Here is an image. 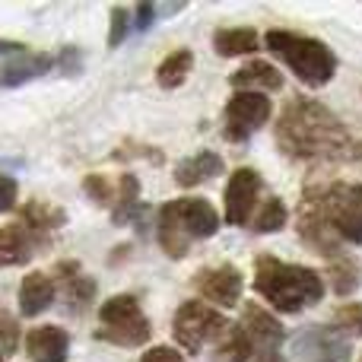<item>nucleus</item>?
<instances>
[{
	"label": "nucleus",
	"instance_id": "1",
	"mask_svg": "<svg viewBox=\"0 0 362 362\" xmlns=\"http://www.w3.org/2000/svg\"><path fill=\"white\" fill-rule=\"evenodd\" d=\"M276 144L286 156L305 163H340L359 156V144L346 124L315 99H293L283 108Z\"/></svg>",
	"mask_w": 362,
	"mask_h": 362
},
{
	"label": "nucleus",
	"instance_id": "2",
	"mask_svg": "<svg viewBox=\"0 0 362 362\" xmlns=\"http://www.w3.org/2000/svg\"><path fill=\"white\" fill-rule=\"evenodd\" d=\"M255 293L270 308L283 315H299L302 308L321 302L325 280L318 270L302 264H283L270 255H261L255 261Z\"/></svg>",
	"mask_w": 362,
	"mask_h": 362
},
{
	"label": "nucleus",
	"instance_id": "3",
	"mask_svg": "<svg viewBox=\"0 0 362 362\" xmlns=\"http://www.w3.org/2000/svg\"><path fill=\"white\" fill-rule=\"evenodd\" d=\"M219 229V213L204 197H178L159 210V242L169 257H185L191 242L210 238Z\"/></svg>",
	"mask_w": 362,
	"mask_h": 362
},
{
	"label": "nucleus",
	"instance_id": "4",
	"mask_svg": "<svg viewBox=\"0 0 362 362\" xmlns=\"http://www.w3.org/2000/svg\"><path fill=\"white\" fill-rule=\"evenodd\" d=\"M264 42L305 86H315V89L327 86L334 80V74H337V57L318 38H308L286 29H270Z\"/></svg>",
	"mask_w": 362,
	"mask_h": 362
},
{
	"label": "nucleus",
	"instance_id": "5",
	"mask_svg": "<svg viewBox=\"0 0 362 362\" xmlns=\"http://www.w3.org/2000/svg\"><path fill=\"white\" fill-rule=\"evenodd\" d=\"M312 204H315V210L321 213V219L334 229V235H337L340 242L362 245V185L337 181V185L325 187Z\"/></svg>",
	"mask_w": 362,
	"mask_h": 362
},
{
	"label": "nucleus",
	"instance_id": "6",
	"mask_svg": "<svg viewBox=\"0 0 362 362\" xmlns=\"http://www.w3.org/2000/svg\"><path fill=\"white\" fill-rule=\"evenodd\" d=\"M99 321H102V337L118 346H144L153 334L150 318L144 315V308H140V302L134 296H112L99 308Z\"/></svg>",
	"mask_w": 362,
	"mask_h": 362
},
{
	"label": "nucleus",
	"instance_id": "7",
	"mask_svg": "<svg viewBox=\"0 0 362 362\" xmlns=\"http://www.w3.org/2000/svg\"><path fill=\"white\" fill-rule=\"evenodd\" d=\"M226 327H229V321L204 302H185L175 312V321H172L175 340L187 353H200L206 344H216L226 334Z\"/></svg>",
	"mask_w": 362,
	"mask_h": 362
},
{
	"label": "nucleus",
	"instance_id": "8",
	"mask_svg": "<svg viewBox=\"0 0 362 362\" xmlns=\"http://www.w3.org/2000/svg\"><path fill=\"white\" fill-rule=\"evenodd\" d=\"M270 121V99L264 93H242L238 89L235 95L226 105V137L229 140H248L255 131H261Z\"/></svg>",
	"mask_w": 362,
	"mask_h": 362
},
{
	"label": "nucleus",
	"instance_id": "9",
	"mask_svg": "<svg viewBox=\"0 0 362 362\" xmlns=\"http://www.w3.org/2000/svg\"><path fill=\"white\" fill-rule=\"evenodd\" d=\"M296 362H350V340L337 327H305L293 337Z\"/></svg>",
	"mask_w": 362,
	"mask_h": 362
},
{
	"label": "nucleus",
	"instance_id": "10",
	"mask_svg": "<svg viewBox=\"0 0 362 362\" xmlns=\"http://www.w3.org/2000/svg\"><path fill=\"white\" fill-rule=\"evenodd\" d=\"M197 293L206 302L219 308H235L242 302V274L232 264H219V267H204L194 280Z\"/></svg>",
	"mask_w": 362,
	"mask_h": 362
},
{
	"label": "nucleus",
	"instance_id": "11",
	"mask_svg": "<svg viewBox=\"0 0 362 362\" xmlns=\"http://www.w3.org/2000/svg\"><path fill=\"white\" fill-rule=\"evenodd\" d=\"M261 194V175L255 169H238L232 172L229 185H226V223L229 226H245L257 204Z\"/></svg>",
	"mask_w": 362,
	"mask_h": 362
},
{
	"label": "nucleus",
	"instance_id": "12",
	"mask_svg": "<svg viewBox=\"0 0 362 362\" xmlns=\"http://www.w3.org/2000/svg\"><path fill=\"white\" fill-rule=\"evenodd\" d=\"M238 325H242V331L251 337L255 353L257 350H280L283 337H286V331H283L280 321H276L267 308L257 305V302H245L242 321H238Z\"/></svg>",
	"mask_w": 362,
	"mask_h": 362
},
{
	"label": "nucleus",
	"instance_id": "13",
	"mask_svg": "<svg viewBox=\"0 0 362 362\" xmlns=\"http://www.w3.org/2000/svg\"><path fill=\"white\" fill-rule=\"evenodd\" d=\"M70 350V334L57 325L32 327L25 337V353L32 362H67Z\"/></svg>",
	"mask_w": 362,
	"mask_h": 362
},
{
	"label": "nucleus",
	"instance_id": "14",
	"mask_svg": "<svg viewBox=\"0 0 362 362\" xmlns=\"http://www.w3.org/2000/svg\"><path fill=\"white\" fill-rule=\"evenodd\" d=\"M54 280L48 274H29L19 286V312L25 318H38L42 312H48L54 302Z\"/></svg>",
	"mask_w": 362,
	"mask_h": 362
},
{
	"label": "nucleus",
	"instance_id": "15",
	"mask_svg": "<svg viewBox=\"0 0 362 362\" xmlns=\"http://www.w3.org/2000/svg\"><path fill=\"white\" fill-rule=\"evenodd\" d=\"M35 255V238L25 226H0V267L29 264Z\"/></svg>",
	"mask_w": 362,
	"mask_h": 362
},
{
	"label": "nucleus",
	"instance_id": "16",
	"mask_svg": "<svg viewBox=\"0 0 362 362\" xmlns=\"http://www.w3.org/2000/svg\"><path fill=\"white\" fill-rule=\"evenodd\" d=\"M219 172H223V156L213 150H200L175 165V181L181 187H197L204 181H210L213 175H219Z\"/></svg>",
	"mask_w": 362,
	"mask_h": 362
},
{
	"label": "nucleus",
	"instance_id": "17",
	"mask_svg": "<svg viewBox=\"0 0 362 362\" xmlns=\"http://www.w3.org/2000/svg\"><path fill=\"white\" fill-rule=\"evenodd\" d=\"M232 86L242 89V93H251V86H255V93H276V89H283V74L276 67H270L267 61H251L248 67H242L238 74H232Z\"/></svg>",
	"mask_w": 362,
	"mask_h": 362
},
{
	"label": "nucleus",
	"instance_id": "18",
	"mask_svg": "<svg viewBox=\"0 0 362 362\" xmlns=\"http://www.w3.org/2000/svg\"><path fill=\"white\" fill-rule=\"evenodd\" d=\"M251 356H255V344L242 331V325H229L213 346V362H248Z\"/></svg>",
	"mask_w": 362,
	"mask_h": 362
},
{
	"label": "nucleus",
	"instance_id": "19",
	"mask_svg": "<svg viewBox=\"0 0 362 362\" xmlns=\"http://www.w3.org/2000/svg\"><path fill=\"white\" fill-rule=\"evenodd\" d=\"M257 45H261L257 32L255 29H242V25H235V29H219L216 35H213V48H216L223 57L255 54Z\"/></svg>",
	"mask_w": 362,
	"mask_h": 362
},
{
	"label": "nucleus",
	"instance_id": "20",
	"mask_svg": "<svg viewBox=\"0 0 362 362\" xmlns=\"http://www.w3.org/2000/svg\"><path fill=\"white\" fill-rule=\"evenodd\" d=\"M54 67V57L51 54H23V61L4 67V76H0V86H23V83L35 80V76L48 74Z\"/></svg>",
	"mask_w": 362,
	"mask_h": 362
},
{
	"label": "nucleus",
	"instance_id": "21",
	"mask_svg": "<svg viewBox=\"0 0 362 362\" xmlns=\"http://www.w3.org/2000/svg\"><path fill=\"white\" fill-rule=\"evenodd\" d=\"M327 276H331V286H334L337 296H353L362 283V267H359L356 257L337 255V257H331V270H327Z\"/></svg>",
	"mask_w": 362,
	"mask_h": 362
},
{
	"label": "nucleus",
	"instance_id": "22",
	"mask_svg": "<svg viewBox=\"0 0 362 362\" xmlns=\"http://www.w3.org/2000/svg\"><path fill=\"white\" fill-rule=\"evenodd\" d=\"M191 67H194V54H191V51H187V48L172 51V54L165 57V61L159 64V70H156L159 86H163V89H178L181 83L187 80Z\"/></svg>",
	"mask_w": 362,
	"mask_h": 362
},
{
	"label": "nucleus",
	"instance_id": "23",
	"mask_svg": "<svg viewBox=\"0 0 362 362\" xmlns=\"http://www.w3.org/2000/svg\"><path fill=\"white\" fill-rule=\"evenodd\" d=\"M137 210H140V181L134 175H121L118 194H115L112 219H115V223H127V219L137 216Z\"/></svg>",
	"mask_w": 362,
	"mask_h": 362
},
{
	"label": "nucleus",
	"instance_id": "24",
	"mask_svg": "<svg viewBox=\"0 0 362 362\" xmlns=\"http://www.w3.org/2000/svg\"><path fill=\"white\" fill-rule=\"evenodd\" d=\"M57 270L64 274V283H67V296H70V302H74V308L86 305V302L95 296V283L89 280V276H83L76 264H61Z\"/></svg>",
	"mask_w": 362,
	"mask_h": 362
},
{
	"label": "nucleus",
	"instance_id": "25",
	"mask_svg": "<svg viewBox=\"0 0 362 362\" xmlns=\"http://www.w3.org/2000/svg\"><path fill=\"white\" fill-rule=\"evenodd\" d=\"M23 219H25V226H32V229H54V226L64 223V210L45 204V200H32V204L23 210Z\"/></svg>",
	"mask_w": 362,
	"mask_h": 362
},
{
	"label": "nucleus",
	"instance_id": "26",
	"mask_svg": "<svg viewBox=\"0 0 362 362\" xmlns=\"http://www.w3.org/2000/svg\"><path fill=\"white\" fill-rule=\"evenodd\" d=\"M289 223V210H286V204H283L280 197H270L267 204H264V210L257 213V219H255V232H280L283 226Z\"/></svg>",
	"mask_w": 362,
	"mask_h": 362
},
{
	"label": "nucleus",
	"instance_id": "27",
	"mask_svg": "<svg viewBox=\"0 0 362 362\" xmlns=\"http://www.w3.org/2000/svg\"><path fill=\"white\" fill-rule=\"evenodd\" d=\"M334 321H337V331H350L353 337H362V305L359 302L340 305L337 315H334Z\"/></svg>",
	"mask_w": 362,
	"mask_h": 362
},
{
	"label": "nucleus",
	"instance_id": "28",
	"mask_svg": "<svg viewBox=\"0 0 362 362\" xmlns=\"http://www.w3.org/2000/svg\"><path fill=\"white\" fill-rule=\"evenodd\" d=\"M16 346H19V325L10 312L0 308V359L16 353Z\"/></svg>",
	"mask_w": 362,
	"mask_h": 362
},
{
	"label": "nucleus",
	"instance_id": "29",
	"mask_svg": "<svg viewBox=\"0 0 362 362\" xmlns=\"http://www.w3.org/2000/svg\"><path fill=\"white\" fill-rule=\"evenodd\" d=\"M83 191H86L95 204H112V197H115V185L105 175H99V172H95V175H86Z\"/></svg>",
	"mask_w": 362,
	"mask_h": 362
},
{
	"label": "nucleus",
	"instance_id": "30",
	"mask_svg": "<svg viewBox=\"0 0 362 362\" xmlns=\"http://www.w3.org/2000/svg\"><path fill=\"white\" fill-rule=\"evenodd\" d=\"M127 35V10L124 6H115L112 10V32H108V48H118Z\"/></svg>",
	"mask_w": 362,
	"mask_h": 362
},
{
	"label": "nucleus",
	"instance_id": "31",
	"mask_svg": "<svg viewBox=\"0 0 362 362\" xmlns=\"http://www.w3.org/2000/svg\"><path fill=\"white\" fill-rule=\"evenodd\" d=\"M16 194H19L16 178L0 175V213H6V210H13V206H16Z\"/></svg>",
	"mask_w": 362,
	"mask_h": 362
},
{
	"label": "nucleus",
	"instance_id": "32",
	"mask_svg": "<svg viewBox=\"0 0 362 362\" xmlns=\"http://www.w3.org/2000/svg\"><path fill=\"white\" fill-rule=\"evenodd\" d=\"M140 362H185L178 350H172V346H153V350H146Z\"/></svg>",
	"mask_w": 362,
	"mask_h": 362
},
{
	"label": "nucleus",
	"instance_id": "33",
	"mask_svg": "<svg viewBox=\"0 0 362 362\" xmlns=\"http://www.w3.org/2000/svg\"><path fill=\"white\" fill-rule=\"evenodd\" d=\"M153 16H156V6L153 4H140L137 6V29H150V23H153Z\"/></svg>",
	"mask_w": 362,
	"mask_h": 362
},
{
	"label": "nucleus",
	"instance_id": "34",
	"mask_svg": "<svg viewBox=\"0 0 362 362\" xmlns=\"http://www.w3.org/2000/svg\"><path fill=\"white\" fill-rule=\"evenodd\" d=\"M257 362H286L280 350H257Z\"/></svg>",
	"mask_w": 362,
	"mask_h": 362
},
{
	"label": "nucleus",
	"instance_id": "35",
	"mask_svg": "<svg viewBox=\"0 0 362 362\" xmlns=\"http://www.w3.org/2000/svg\"><path fill=\"white\" fill-rule=\"evenodd\" d=\"M0 54H23V45H19V42H6V38H0Z\"/></svg>",
	"mask_w": 362,
	"mask_h": 362
},
{
	"label": "nucleus",
	"instance_id": "36",
	"mask_svg": "<svg viewBox=\"0 0 362 362\" xmlns=\"http://www.w3.org/2000/svg\"><path fill=\"white\" fill-rule=\"evenodd\" d=\"M0 362H4V359H0Z\"/></svg>",
	"mask_w": 362,
	"mask_h": 362
}]
</instances>
